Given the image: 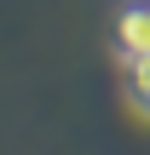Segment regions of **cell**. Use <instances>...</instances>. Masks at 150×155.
<instances>
[{
	"mask_svg": "<svg viewBox=\"0 0 150 155\" xmlns=\"http://www.w3.org/2000/svg\"><path fill=\"white\" fill-rule=\"evenodd\" d=\"M110 40H116V58H121V63L145 58V52H150V0H127V6L116 12Z\"/></svg>",
	"mask_w": 150,
	"mask_h": 155,
	"instance_id": "obj_1",
	"label": "cell"
},
{
	"mask_svg": "<svg viewBox=\"0 0 150 155\" xmlns=\"http://www.w3.org/2000/svg\"><path fill=\"white\" fill-rule=\"evenodd\" d=\"M121 86H127V104H133L139 115H150V52L127 63V75H121Z\"/></svg>",
	"mask_w": 150,
	"mask_h": 155,
	"instance_id": "obj_2",
	"label": "cell"
}]
</instances>
